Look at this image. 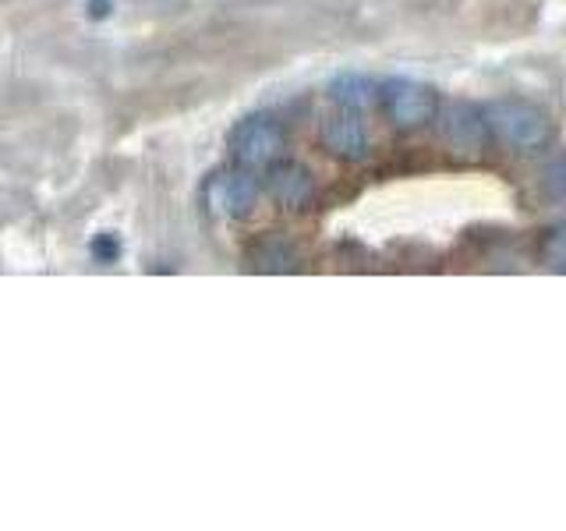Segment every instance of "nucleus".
<instances>
[{
    "instance_id": "nucleus-11",
    "label": "nucleus",
    "mask_w": 566,
    "mask_h": 531,
    "mask_svg": "<svg viewBox=\"0 0 566 531\" xmlns=\"http://www.w3.org/2000/svg\"><path fill=\"white\" fill-rule=\"evenodd\" d=\"M93 259L96 262H117L120 259V241L114 238V235H99L96 241H93Z\"/></svg>"
},
{
    "instance_id": "nucleus-5",
    "label": "nucleus",
    "mask_w": 566,
    "mask_h": 531,
    "mask_svg": "<svg viewBox=\"0 0 566 531\" xmlns=\"http://www.w3.org/2000/svg\"><path fill=\"white\" fill-rule=\"evenodd\" d=\"M382 106L397 128H421L436 114V93L415 79H389L382 85Z\"/></svg>"
},
{
    "instance_id": "nucleus-2",
    "label": "nucleus",
    "mask_w": 566,
    "mask_h": 531,
    "mask_svg": "<svg viewBox=\"0 0 566 531\" xmlns=\"http://www.w3.org/2000/svg\"><path fill=\"white\" fill-rule=\"evenodd\" d=\"M230 156L238 159L241 167L255 170V167H273L280 153H283V128L265 114L255 117H244L230 128Z\"/></svg>"
},
{
    "instance_id": "nucleus-7",
    "label": "nucleus",
    "mask_w": 566,
    "mask_h": 531,
    "mask_svg": "<svg viewBox=\"0 0 566 531\" xmlns=\"http://www.w3.org/2000/svg\"><path fill=\"white\" fill-rule=\"evenodd\" d=\"M265 191L270 199L283 209H301L312 202L315 195V181L312 174L301 164H273L270 174H265Z\"/></svg>"
},
{
    "instance_id": "nucleus-1",
    "label": "nucleus",
    "mask_w": 566,
    "mask_h": 531,
    "mask_svg": "<svg viewBox=\"0 0 566 531\" xmlns=\"http://www.w3.org/2000/svg\"><path fill=\"white\" fill-rule=\"evenodd\" d=\"M485 124L495 142L517 153H535L553 138V124H548L545 111L527 100H492L485 106Z\"/></svg>"
},
{
    "instance_id": "nucleus-10",
    "label": "nucleus",
    "mask_w": 566,
    "mask_h": 531,
    "mask_svg": "<svg viewBox=\"0 0 566 531\" xmlns=\"http://www.w3.org/2000/svg\"><path fill=\"white\" fill-rule=\"evenodd\" d=\"M542 256H545L548 266H553V270L566 273V223H559V227L548 230V238H545V244H542Z\"/></svg>"
},
{
    "instance_id": "nucleus-12",
    "label": "nucleus",
    "mask_w": 566,
    "mask_h": 531,
    "mask_svg": "<svg viewBox=\"0 0 566 531\" xmlns=\"http://www.w3.org/2000/svg\"><path fill=\"white\" fill-rule=\"evenodd\" d=\"M88 11H93L96 18H103L106 11H111V4H106V0H93V8H88Z\"/></svg>"
},
{
    "instance_id": "nucleus-4",
    "label": "nucleus",
    "mask_w": 566,
    "mask_h": 531,
    "mask_svg": "<svg viewBox=\"0 0 566 531\" xmlns=\"http://www.w3.org/2000/svg\"><path fill=\"white\" fill-rule=\"evenodd\" d=\"M259 181L248 167L223 170L206 185V206L227 220H244L252 217V209L259 206Z\"/></svg>"
},
{
    "instance_id": "nucleus-8",
    "label": "nucleus",
    "mask_w": 566,
    "mask_h": 531,
    "mask_svg": "<svg viewBox=\"0 0 566 531\" xmlns=\"http://www.w3.org/2000/svg\"><path fill=\"white\" fill-rule=\"evenodd\" d=\"M329 100L336 106H354V111H365V106L376 100V85H371V79L358 75V71H347V75H336L329 82Z\"/></svg>"
},
{
    "instance_id": "nucleus-6",
    "label": "nucleus",
    "mask_w": 566,
    "mask_h": 531,
    "mask_svg": "<svg viewBox=\"0 0 566 531\" xmlns=\"http://www.w3.org/2000/svg\"><path fill=\"white\" fill-rule=\"evenodd\" d=\"M323 142L333 156L350 159V164H361L371 156V132L365 111H354V106H336V111L323 121Z\"/></svg>"
},
{
    "instance_id": "nucleus-9",
    "label": "nucleus",
    "mask_w": 566,
    "mask_h": 531,
    "mask_svg": "<svg viewBox=\"0 0 566 531\" xmlns=\"http://www.w3.org/2000/svg\"><path fill=\"white\" fill-rule=\"evenodd\" d=\"M255 266L265 273H291V270H297V256L291 252L287 244L265 241V244L255 248Z\"/></svg>"
},
{
    "instance_id": "nucleus-3",
    "label": "nucleus",
    "mask_w": 566,
    "mask_h": 531,
    "mask_svg": "<svg viewBox=\"0 0 566 531\" xmlns=\"http://www.w3.org/2000/svg\"><path fill=\"white\" fill-rule=\"evenodd\" d=\"M439 135L447 142V149L474 159L482 156L485 142H489V124H485V111H478L474 103H447L439 114Z\"/></svg>"
}]
</instances>
